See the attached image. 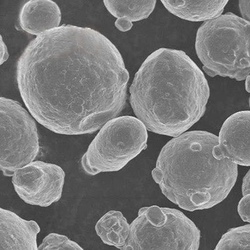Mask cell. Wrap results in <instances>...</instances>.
<instances>
[{
  "label": "cell",
  "instance_id": "obj_15",
  "mask_svg": "<svg viewBox=\"0 0 250 250\" xmlns=\"http://www.w3.org/2000/svg\"><path fill=\"white\" fill-rule=\"evenodd\" d=\"M214 250H250V225L229 229Z\"/></svg>",
  "mask_w": 250,
  "mask_h": 250
},
{
  "label": "cell",
  "instance_id": "obj_22",
  "mask_svg": "<svg viewBox=\"0 0 250 250\" xmlns=\"http://www.w3.org/2000/svg\"><path fill=\"white\" fill-rule=\"evenodd\" d=\"M245 88L248 92L250 93V75L246 79V82H245ZM249 105L250 108V97L249 98Z\"/></svg>",
  "mask_w": 250,
  "mask_h": 250
},
{
  "label": "cell",
  "instance_id": "obj_1",
  "mask_svg": "<svg viewBox=\"0 0 250 250\" xmlns=\"http://www.w3.org/2000/svg\"><path fill=\"white\" fill-rule=\"evenodd\" d=\"M26 108L56 133H93L117 117L129 73L112 42L98 31L62 25L31 41L17 62Z\"/></svg>",
  "mask_w": 250,
  "mask_h": 250
},
{
  "label": "cell",
  "instance_id": "obj_8",
  "mask_svg": "<svg viewBox=\"0 0 250 250\" xmlns=\"http://www.w3.org/2000/svg\"><path fill=\"white\" fill-rule=\"evenodd\" d=\"M64 178L65 173L59 165L36 161L17 169L12 184L24 202L47 207L61 198Z\"/></svg>",
  "mask_w": 250,
  "mask_h": 250
},
{
  "label": "cell",
  "instance_id": "obj_21",
  "mask_svg": "<svg viewBox=\"0 0 250 250\" xmlns=\"http://www.w3.org/2000/svg\"><path fill=\"white\" fill-rule=\"evenodd\" d=\"M242 194L243 196L250 194V169L243 180Z\"/></svg>",
  "mask_w": 250,
  "mask_h": 250
},
{
  "label": "cell",
  "instance_id": "obj_4",
  "mask_svg": "<svg viewBox=\"0 0 250 250\" xmlns=\"http://www.w3.org/2000/svg\"><path fill=\"white\" fill-rule=\"evenodd\" d=\"M196 54L208 75L243 81L250 75V23L232 13L205 21L196 33Z\"/></svg>",
  "mask_w": 250,
  "mask_h": 250
},
{
  "label": "cell",
  "instance_id": "obj_16",
  "mask_svg": "<svg viewBox=\"0 0 250 250\" xmlns=\"http://www.w3.org/2000/svg\"><path fill=\"white\" fill-rule=\"evenodd\" d=\"M39 250H84L78 243L70 240L66 236L50 233L43 239Z\"/></svg>",
  "mask_w": 250,
  "mask_h": 250
},
{
  "label": "cell",
  "instance_id": "obj_10",
  "mask_svg": "<svg viewBox=\"0 0 250 250\" xmlns=\"http://www.w3.org/2000/svg\"><path fill=\"white\" fill-rule=\"evenodd\" d=\"M37 223L20 217L14 212L0 209V250H39Z\"/></svg>",
  "mask_w": 250,
  "mask_h": 250
},
{
  "label": "cell",
  "instance_id": "obj_2",
  "mask_svg": "<svg viewBox=\"0 0 250 250\" xmlns=\"http://www.w3.org/2000/svg\"><path fill=\"white\" fill-rule=\"evenodd\" d=\"M129 93L133 112L147 130L176 138L204 115L209 88L184 51L163 48L143 62Z\"/></svg>",
  "mask_w": 250,
  "mask_h": 250
},
{
  "label": "cell",
  "instance_id": "obj_19",
  "mask_svg": "<svg viewBox=\"0 0 250 250\" xmlns=\"http://www.w3.org/2000/svg\"><path fill=\"white\" fill-rule=\"evenodd\" d=\"M115 25L120 31L126 32L132 28L133 23L126 19H119L115 21Z\"/></svg>",
  "mask_w": 250,
  "mask_h": 250
},
{
  "label": "cell",
  "instance_id": "obj_9",
  "mask_svg": "<svg viewBox=\"0 0 250 250\" xmlns=\"http://www.w3.org/2000/svg\"><path fill=\"white\" fill-rule=\"evenodd\" d=\"M216 155L236 165L250 167V111H242L227 118L219 133Z\"/></svg>",
  "mask_w": 250,
  "mask_h": 250
},
{
  "label": "cell",
  "instance_id": "obj_11",
  "mask_svg": "<svg viewBox=\"0 0 250 250\" xmlns=\"http://www.w3.org/2000/svg\"><path fill=\"white\" fill-rule=\"evenodd\" d=\"M62 13L59 5L51 0H31L20 10L19 23L22 30L37 37L59 28Z\"/></svg>",
  "mask_w": 250,
  "mask_h": 250
},
{
  "label": "cell",
  "instance_id": "obj_3",
  "mask_svg": "<svg viewBox=\"0 0 250 250\" xmlns=\"http://www.w3.org/2000/svg\"><path fill=\"white\" fill-rule=\"evenodd\" d=\"M218 137L205 131L185 132L165 145L151 175L162 193L189 211L222 202L237 180L238 165L216 155Z\"/></svg>",
  "mask_w": 250,
  "mask_h": 250
},
{
  "label": "cell",
  "instance_id": "obj_18",
  "mask_svg": "<svg viewBox=\"0 0 250 250\" xmlns=\"http://www.w3.org/2000/svg\"><path fill=\"white\" fill-rule=\"evenodd\" d=\"M239 8H240L242 19L250 23V1L242 0L239 1Z\"/></svg>",
  "mask_w": 250,
  "mask_h": 250
},
{
  "label": "cell",
  "instance_id": "obj_12",
  "mask_svg": "<svg viewBox=\"0 0 250 250\" xmlns=\"http://www.w3.org/2000/svg\"><path fill=\"white\" fill-rule=\"evenodd\" d=\"M229 1H162L172 14L189 21H209L222 15Z\"/></svg>",
  "mask_w": 250,
  "mask_h": 250
},
{
  "label": "cell",
  "instance_id": "obj_7",
  "mask_svg": "<svg viewBox=\"0 0 250 250\" xmlns=\"http://www.w3.org/2000/svg\"><path fill=\"white\" fill-rule=\"evenodd\" d=\"M0 169L4 176L34 160L40 151L35 120L20 103L0 98Z\"/></svg>",
  "mask_w": 250,
  "mask_h": 250
},
{
  "label": "cell",
  "instance_id": "obj_13",
  "mask_svg": "<svg viewBox=\"0 0 250 250\" xmlns=\"http://www.w3.org/2000/svg\"><path fill=\"white\" fill-rule=\"evenodd\" d=\"M95 231L104 244L121 250L128 239L130 225L122 212L109 211L98 221Z\"/></svg>",
  "mask_w": 250,
  "mask_h": 250
},
{
  "label": "cell",
  "instance_id": "obj_17",
  "mask_svg": "<svg viewBox=\"0 0 250 250\" xmlns=\"http://www.w3.org/2000/svg\"><path fill=\"white\" fill-rule=\"evenodd\" d=\"M238 211L244 222L250 223V194L243 196L241 199L238 203Z\"/></svg>",
  "mask_w": 250,
  "mask_h": 250
},
{
  "label": "cell",
  "instance_id": "obj_14",
  "mask_svg": "<svg viewBox=\"0 0 250 250\" xmlns=\"http://www.w3.org/2000/svg\"><path fill=\"white\" fill-rule=\"evenodd\" d=\"M108 12L117 19H126L131 22L146 19L153 12L156 1H104Z\"/></svg>",
  "mask_w": 250,
  "mask_h": 250
},
{
  "label": "cell",
  "instance_id": "obj_5",
  "mask_svg": "<svg viewBox=\"0 0 250 250\" xmlns=\"http://www.w3.org/2000/svg\"><path fill=\"white\" fill-rule=\"evenodd\" d=\"M200 238L199 229L182 211L143 207L121 250H198Z\"/></svg>",
  "mask_w": 250,
  "mask_h": 250
},
{
  "label": "cell",
  "instance_id": "obj_20",
  "mask_svg": "<svg viewBox=\"0 0 250 250\" xmlns=\"http://www.w3.org/2000/svg\"><path fill=\"white\" fill-rule=\"evenodd\" d=\"M0 64H2L8 60L9 54L6 44L4 43L3 38L0 37Z\"/></svg>",
  "mask_w": 250,
  "mask_h": 250
},
{
  "label": "cell",
  "instance_id": "obj_6",
  "mask_svg": "<svg viewBox=\"0 0 250 250\" xmlns=\"http://www.w3.org/2000/svg\"><path fill=\"white\" fill-rule=\"evenodd\" d=\"M147 140L146 127L137 118H113L100 129L82 156L83 168L91 176L119 171L146 148Z\"/></svg>",
  "mask_w": 250,
  "mask_h": 250
}]
</instances>
